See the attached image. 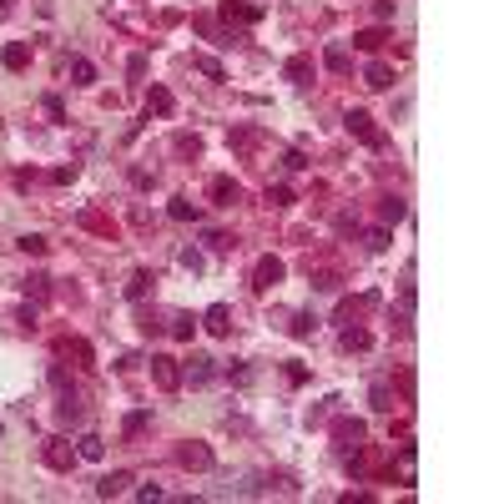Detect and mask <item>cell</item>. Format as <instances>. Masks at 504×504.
Masks as SVG:
<instances>
[{
    "mask_svg": "<svg viewBox=\"0 0 504 504\" xmlns=\"http://www.w3.org/2000/svg\"><path fill=\"white\" fill-rule=\"evenodd\" d=\"M283 277H288V267H283V257H257L252 262V293H272L277 283H283Z\"/></svg>",
    "mask_w": 504,
    "mask_h": 504,
    "instance_id": "obj_1",
    "label": "cell"
},
{
    "mask_svg": "<svg viewBox=\"0 0 504 504\" xmlns=\"http://www.w3.org/2000/svg\"><path fill=\"white\" fill-rule=\"evenodd\" d=\"M343 127H348V132H353L363 146H373V151H383V146H388V136L373 127V117H368V111H348V117H343Z\"/></svg>",
    "mask_w": 504,
    "mask_h": 504,
    "instance_id": "obj_2",
    "label": "cell"
},
{
    "mask_svg": "<svg viewBox=\"0 0 504 504\" xmlns=\"http://www.w3.org/2000/svg\"><path fill=\"white\" fill-rule=\"evenodd\" d=\"M363 439H368V429H363V419H333V444L348 454V449H363Z\"/></svg>",
    "mask_w": 504,
    "mask_h": 504,
    "instance_id": "obj_3",
    "label": "cell"
},
{
    "mask_svg": "<svg viewBox=\"0 0 504 504\" xmlns=\"http://www.w3.org/2000/svg\"><path fill=\"white\" fill-rule=\"evenodd\" d=\"M177 464H182V469H197V474H207L217 459H212V449H207L202 439H187L182 449H177Z\"/></svg>",
    "mask_w": 504,
    "mask_h": 504,
    "instance_id": "obj_4",
    "label": "cell"
},
{
    "mask_svg": "<svg viewBox=\"0 0 504 504\" xmlns=\"http://www.w3.org/2000/svg\"><path fill=\"white\" fill-rule=\"evenodd\" d=\"M182 378L197 383V388H207V383L217 378V358H212V353H192V358L182 363Z\"/></svg>",
    "mask_w": 504,
    "mask_h": 504,
    "instance_id": "obj_5",
    "label": "cell"
},
{
    "mask_svg": "<svg viewBox=\"0 0 504 504\" xmlns=\"http://www.w3.org/2000/svg\"><path fill=\"white\" fill-rule=\"evenodd\" d=\"M197 328H207L212 338H227V333H232V308H227V303H212V308L197 318Z\"/></svg>",
    "mask_w": 504,
    "mask_h": 504,
    "instance_id": "obj_6",
    "label": "cell"
},
{
    "mask_svg": "<svg viewBox=\"0 0 504 504\" xmlns=\"http://www.w3.org/2000/svg\"><path fill=\"white\" fill-rule=\"evenodd\" d=\"M217 16L227 21V26H257L262 21V6H242V0H222Z\"/></svg>",
    "mask_w": 504,
    "mask_h": 504,
    "instance_id": "obj_7",
    "label": "cell"
},
{
    "mask_svg": "<svg viewBox=\"0 0 504 504\" xmlns=\"http://www.w3.org/2000/svg\"><path fill=\"white\" fill-rule=\"evenodd\" d=\"M207 197H212L217 207H232V202H242V182H237V177H212V182H207Z\"/></svg>",
    "mask_w": 504,
    "mask_h": 504,
    "instance_id": "obj_8",
    "label": "cell"
},
{
    "mask_svg": "<svg viewBox=\"0 0 504 504\" xmlns=\"http://www.w3.org/2000/svg\"><path fill=\"white\" fill-rule=\"evenodd\" d=\"M76 459H81V454L71 449V444H66V439H45V464H50L55 474H66V469H71Z\"/></svg>",
    "mask_w": 504,
    "mask_h": 504,
    "instance_id": "obj_9",
    "label": "cell"
},
{
    "mask_svg": "<svg viewBox=\"0 0 504 504\" xmlns=\"http://www.w3.org/2000/svg\"><path fill=\"white\" fill-rule=\"evenodd\" d=\"M151 378L172 394V388L182 383V368H177V358H166V353H151Z\"/></svg>",
    "mask_w": 504,
    "mask_h": 504,
    "instance_id": "obj_10",
    "label": "cell"
},
{
    "mask_svg": "<svg viewBox=\"0 0 504 504\" xmlns=\"http://www.w3.org/2000/svg\"><path fill=\"white\" fill-rule=\"evenodd\" d=\"M55 419H61V424H81V419H86L76 388H66V383H61V399H55Z\"/></svg>",
    "mask_w": 504,
    "mask_h": 504,
    "instance_id": "obj_11",
    "label": "cell"
},
{
    "mask_svg": "<svg viewBox=\"0 0 504 504\" xmlns=\"http://www.w3.org/2000/svg\"><path fill=\"white\" fill-rule=\"evenodd\" d=\"M283 81L308 86V81H313V55H288V61H283Z\"/></svg>",
    "mask_w": 504,
    "mask_h": 504,
    "instance_id": "obj_12",
    "label": "cell"
},
{
    "mask_svg": "<svg viewBox=\"0 0 504 504\" xmlns=\"http://www.w3.org/2000/svg\"><path fill=\"white\" fill-rule=\"evenodd\" d=\"M172 106H177V101H172V91H166V86H151V91H146V117H172Z\"/></svg>",
    "mask_w": 504,
    "mask_h": 504,
    "instance_id": "obj_13",
    "label": "cell"
},
{
    "mask_svg": "<svg viewBox=\"0 0 504 504\" xmlns=\"http://www.w3.org/2000/svg\"><path fill=\"white\" fill-rule=\"evenodd\" d=\"M0 61H6V71H26L31 66V45L26 41H11L6 50H0Z\"/></svg>",
    "mask_w": 504,
    "mask_h": 504,
    "instance_id": "obj_14",
    "label": "cell"
},
{
    "mask_svg": "<svg viewBox=\"0 0 504 504\" xmlns=\"http://www.w3.org/2000/svg\"><path fill=\"white\" fill-rule=\"evenodd\" d=\"M76 454L91 459V464H101V459H106V439H101V434H81V439H76Z\"/></svg>",
    "mask_w": 504,
    "mask_h": 504,
    "instance_id": "obj_15",
    "label": "cell"
},
{
    "mask_svg": "<svg viewBox=\"0 0 504 504\" xmlns=\"http://www.w3.org/2000/svg\"><path fill=\"white\" fill-rule=\"evenodd\" d=\"M323 66H328V71H338V76H343V71H348V66H353V55H348V45H343V41H333V45H328V50H323Z\"/></svg>",
    "mask_w": 504,
    "mask_h": 504,
    "instance_id": "obj_16",
    "label": "cell"
},
{
    "mask_svg": "<svg viewBox=\"0 0 504 504\" xmlns=\"http://www.w3.org/2000/svg\"><path fill=\"white\" fill-rule=\"evenodd\" d=\"M151 283H156V272L136 267V272H132V283H127V298H132V303H141V298L151 293Z\"/></svg>",
    "mask_w": 504,
    "mask_h": 504,
    "instance_id": "obj_17",
    "label": "cell"
},
{
    "mask_svg": "<svg viewBox=\"0 0 504 504\" xmlns=\"http://www.w3.org/2000/svg\"><path fill=\"white\" fill-rule=\"evenodd\" d=\"M127 484H132V474L117 469V474H106V479L96 484V494H101V499H117V494H127Z\"/></svg>",
    "mask_w": 504,
    "mask_h": 504,
    "instance_id": "obj_18",
    "label": "cell"
},
{
    "mask_svg": "<svg viewBox=\"0 0 504 504\" xmlns=\"http://www.w3.org/2000/svg\"><path fill=\"white\" fill-rule=\"evenodd\" d=\"M66 71H71V86H96V66L86 61V55H71Z\"/></svg>",
    "mask_w": 504,
    "mask_h": 504,
    "instance_id": "obj_19",
    "label": "cell"
},
{
    "mask_svg": "<svg viewBox=\"0 0 504 504\" xmlns=\"http://www.w3.org/2000/svg\"><path fill=\"white\" fill-rule=\"evenodd\" d=\"M21 293L36 298V303H45V298H50V277H45V272H31L26 283H21Z\"/></svg>",
    "mask_w": 504,
    "mask_h": 504,
    "instance_id": "obj_20",
    "label": "cell"
},
{
    "mask_svg": "<svg viewBox=\"0 0 504 504\" xmlns=\"http://www.w3.org/2000/svg\"><path fill=\"white\" fill-rule=\"evenodd\" d=\"M363 86H373V91H388V86H394V71H388L383 61H373V66L363 71Z\"/></svg>",
    "mask_w": 504,
    "mask_h": 504,
    "instance_id": "obj_21",
    "label": "cell"
},
{
    "mask_svg": "<svg viewBox=\"0 0 504 504\" xmlns=\"http://www.w3.org/2000/svg\"><path fill=\"white\" fill-rule=\"evenodd\" d=\"M166 333H172V338H182V343H192V333H197V318H192V313H177L172 323H166Z\"/></svg>",
    "mask_w": 504,
    "mask_h": 504,
    "instance_id": "obj_22",
    "label": "cell"
},
{
    "mask_svg": "<svg viewBox=\"0 0 504 504\" xmlns=\"http://www.w3.org/2000/svg\"><path fill=\"white\" fill-rule=\"evenodd\" d=\"M414 464H419V449L414 444H399V479L404 484H414Z\"/></svg>",
    "mask_w": 504,
    "mask_h": 504,
    "instance_id": "obj_23",
    "label": "cell"
},
{
    "mask_svg": "<svg viewBox=\"0 0 504 504\" xmlns=\"http://www.w3.org/2000/svg\"><path fill=\"white\" fill-rule=\"evenodd\" d=\"M166 217H172V222H197L202 212H197V202H187V197H172V207H166Z\"/></svg>",
    "mask_w": 504,
    "mask_h": 504,
    "instance_id": "obj_24",
    "label": "cell"
},
{
    "mask_svg": "<svg viewBox=\"0 0 504 504\" xmlns=\"http://www.w3.org/2000/svg\"><path fill=\"white\" fill-rule=\"evenodd\" d=\"M383 41H388V31H383V26H368V31H358V36H353V45H358V50H378Z\"/></svg>",
    "mask_w": 504,
    "mask_h": 504,
    "instance_id": "obj_25",
    "label": "cell"
},
{
    "mask_svg": "<svg viewBox=\"0 0 504 504\" xmlns=\"http://www.w3.org/2000/svg\"><path fill=\"white\" fill-rule=\"evenodd\" d=\"M348 353H363V348H373V338H368V333L363 328H343V338H338Z\"/></svg>",
    "mask_w": 504,
    "mask_h": 504,
    "instance_id": "obj_26",
    "label": "cell"
},
{
    "mask_svg": "<svg viewBox=\"0 0 504 504\" xmlns=\"http://www.w3.org/2000/svg\"><path fill=\"white\" fill-rule=\"evenodd\" d=\"M16 247H21V252H26V257H45V247H50V242H45V237H41V232H26V237H21V242H16Z\"/></svg>",
    "mask_w": 504,
    "mask_h": 504,
    "instance_id": "obj_27",
    "label": "cell"
},
{
    "mask_svg": "<svg viewBox=\"0 0 504 504\" xmlns=\"http://www.w3.org/2000/svg\"><path fill=\"white\" fill-rule=\"evenodd\" d=\"M146 424H151V409H136V414H127V424H122V434H127V439H136V434H141Z\"/></svg>",
    "mask_w": 504,
    "mask_h": 504,
    "instance_id": "obj_28",
    "label": "cell"
},
{
    "mask_svg": "<svg viewBox=\"0 0 504 504\" xmlns=\"http://www.w3.org/2000/svg\"><path fill=\"white\" fill-rule=\"evenodd\" d=\"M368 399H373L378 414H388V409H394V388H388V383H373V394H368Z\"/></svg>",
    "mask_w": 504,
    "mask_h": 504,
    "instance_id": "obj_29",
    "label": "cell"
},
{
    "mask_svg": "<svg viewBox=\"0 0 504 504\" xmlns=\"http://www.w3.org/2000/svg\"><path fill=\"white\" fill-rule=\"evenodd\" d=\"M202 76H212V81H227V71H222V61H212V55H197V61H192Z\"/></svg>",
    "mask_w": 504,
    "mask_h": 504,
    "instance_id": "obj_30",
    "label": "cell"
},
{
    "mask_svg": "<svg viewBox=\"0 0 504 504\" xmlns=\"http://www.w3.org/2000/svg\"><path fill=\"white\" fill-rule=\"evenodd\" d=\"M313 328H318V318H313V313H298L288 333H293V338H313Z\"/></svg>",
    "mask_w": 504,
    "mask_h": 504,
    "instance_id": "obj_31",
    "label": "cell"
},
{
    "mask_svg": "<svg viewBox=\"0 0 504 504\" xmlns=\"http://www.w3.org/2000/svg\"><path fill=\"white\" fill-rule=\"evenodd\" d=\"M404 212H409V207H404L399 197H388V202L378 207V217H383V222H404Z\"/></svg>",
    "mask_w": 504,
    "mask_h": 504,
    "instance_id": "obj_32",
    "label": "cell"
},
{
    "mask_svg": "<svg viewBox=\"0 0 504 504\" xmlns=\"http://www.w3.org/2000/svg\"><path fill=\"white\" fill-rule=\"evenodd\" d=\"M177 262H182L187 272H202V267H207V257H202L197 247H182V257H177Z\"/></svg>",
    "mask_w": 504,
    "mask_h": 504,
    "instance_id": "obj_33",
    "label": "cell"
},
{
    "mask_svg": "<svg viewBox=\"0 0 504 504\" xmlns=\"http://www.w3.org/2000/svg\"><path fill=\"white\" fill-rule=\"evenodd\" d=\"M267 207H293V187H267Z\"/></svg>",
    "mask_w": 504,
    "mask_h": 504,
    "instance_id": "obj_34",
    "label": "cell"
},
{
    "mask_svg": "<svg viewBox=\"0 0 504 504\" xmlns=\"http://www.w3.org/2000/svg\"><path fill=\"white\" fill-rule=\"evenodd\" d=\"M41 106H45V117H50V122H66V106H61V96H45Z\"/></svg>",
    "mask_w": 504,
    "mask_h": 504,
    "instance_id": "obj_35",
    "label": "cell"
},
{
    "mask_svg": "<svg viewBox=\"0 0 504 504\" xmlns=\"http://www.w3.org/2000/svg\"><path fill=\"white\" fill-rule=\"evenodd\" d=\"M50 177H55V182H76V177H81V161H71V166H55Z\"/></svg>",
    "mask_w": 504,
    "mask_h": 504,
    "instance_id": "obj_36",
    "label": "cell"
},
{
    "mask_svg": "<svg viewBox=\"0 0 504 504\" xmlns=\"http://www.w3.org/2000/svg\"><path fill=\"white\" fill-rule=\"evenodd\" d=\"M207 247H212V252H227L232 237H227V232H207Z\"/></svg>",
    "mask_w": 504,
    "mask_h": 504,
    "instance_id": "obj_37",
    "label": "cell"
},
{
    "mask_svg": "<svg viewBox=\"0 0 504 504\" xmlns=\"http://www.w3.org/2000/svg\"><path fill=\"white\" fill-rule=\"evenodd\" d=\"M373 16H378V26H388V21H394V0H378Z\"/></svg>",
    "mask_w": 504,
    "mask_h": 504,
    "instance_id": "obj_38",
    "label": "cell"
},
{
    "mask_svg": "<svg viewBox=\"0 0 504 504\" xmlns=\"http://www.w3.org/2000/svg\"><path fill=\"white\" fill-rule=\"evenodd\" d=\"M383 247H388V232L373 227V232H368V252H383Z\"/></svg>",
    "mask_w": 504,
    "mask_h": 504,
    "instance_id": "obj_39",
    "label": "cell"
},
{
    "mask_svg": "<svg viewBox=\"0 0 504 504\" xmlns=\"http://www.w3.org/2000/svg\"><path fill=\"white\" fill-rule=\"evenodd\" d=\"M283 166H288V172H303L308 156H303V151H288V156H283Z\"/></svg>",
    "mask_w": 504,
    "mask_h": 504,
    "instance_id": "obj_40",
    "label": "cell"
},
{
    "mask_svg": "<svg viewBox=\"0 0 504 504\" xmlns=\"http://www.w3.org/2000/svg\"><path fill=\"white\" fill-rule=\"evenodd\" d=\"M288 383H308V368L303 363H288Z\"/></svg>",
    "mask_w": 504,
    "mask_h": 504,
    "instance_id": "obj_41",
    "label": "cell"
}]
</instances>
